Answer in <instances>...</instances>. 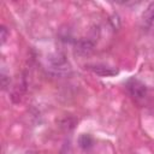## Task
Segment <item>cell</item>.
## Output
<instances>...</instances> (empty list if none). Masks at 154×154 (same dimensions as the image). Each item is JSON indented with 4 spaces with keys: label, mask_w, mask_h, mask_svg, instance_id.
Masks as SVG:
<instances>
[{
    "label": "cell",
    "mask_w": 154,
    "mask_h": 154,
    "mask_svg": "<svg viewBox=\"0 0 154 154\" xmlns=\"http://www.w3.org/2000/svg\"><path fill=\"white\" fill-rule=\"evenodd\" d=\"M125 87L130 95L135 99H142L147 94V87L143 82L137 79L136 77H131L125 82Z\"/></svg>",
    "instance_id": "obj_1"
},
{
    "label": "cell",
    "mask_w": 154,
    "mask_h": 154,
    "mask_svg": "<svg viewBox=\"0 0 154 154\" xmlns=\"http://www.w3.org/2000/svg\"><path fill=\"white\" fill-rule=\"evenodd\" d=\"M88 69L97 75V76H101V77H111V76H114L118 73V70L114 69V67H111V66H107V65H102V64H95V65H88Z\"/></svg>",
    "instance_id": "obj_2"
},
{
    "label": "cell",
    "mask_w": 154,
    "mask_h": 154,
    "mask_svg": "<svg viewBox=\"0 0 154 154\" xmlns=\"http://www.w3.org/2000/svg\"><path fill=\"white\" fill-rule=\"evenodd\" d=\"M142 20L146 26L154 25V2H150L142 14Z\"/></svg>",
    "instance_id": "obj_3"
},
{
    "label": "cell",
    "mask_w": 154,
    "mask_h": 154,
    "mask_svg": "<svg viewBox=\"0 0 154 154\" xmlns=\"http://www.w3.org/2000/svg\"><path fill=\"white\" fill-rule=\"evenodd\" d=\"M79 143L83 148H88L91 146V138L89 135H83L81 138H79Z\"/></svg>",
    "instance_id": "obj_4"
},
{
    "label": "cell",
    "mask_w": 154,
    "mask_h": 154,
    "mask_svg": "<svg viewBox=\"0 0 154 154\" xmlns=\"http://www.w3.org/2000/svg\"><path fill=\"white\" fill-rule=\"evenodd\" d=\"M0 34H1V43H5V41H6V38H7V29L2 25L1 26V29H0Z\"/></svg>",
    "instance_id": "obj_5"
}]
</instances>
